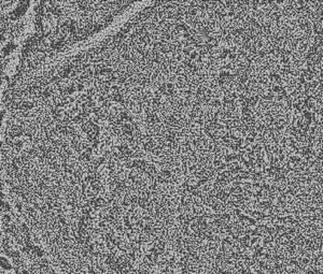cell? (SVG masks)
Instances as JSON below:
<instances>
[{"mask_svg": "<svg viewBox=\"0 0 323 274\" xmlns=\"http://www.w3.org/2000/svg\"><path fill=\"white\" fill-rule=\"evenodd\" d=\"M1 267H2V269L5 270H11L12 269V265H11V263L8 261V260L5 259V258H1Z\"/></svg>", "mask_w": 323, "mask_h": 274, "instance_id": "6da1fadb", "label": "cell"}]
</instances>
